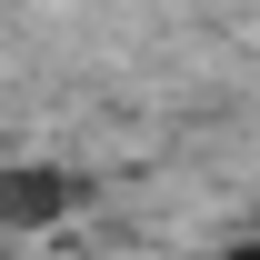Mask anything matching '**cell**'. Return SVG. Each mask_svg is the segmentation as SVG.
Returning <instances> with one entry per match:
<instances>
[{
	"label": "cell",
	"instance_id": "cell-1",
	"mask_svg": "<svg viewBox=\"0 0 260 260\" xmlns=\"http://www.w3.org/2000/svg\"><path fill=\"white\" fill-rule=\"evenodd\" d=\"M80 210V180L50 160H0V240H20V230H50Z\"/></svg>",
	"mask_w": 260,
	"mask_h": 260
},
{
	"label": "cell",
	"instance_id": "cell-2",
	"mask_svg": "<svg viewBox=\"0 0 260 260\" xmlns=\"http://www.w3.org/2000/svg\"><path fill=\"white\" fill-rule=\"evenodd\" d=\"M220 260H260V240H230V250H220Z\"/></svg>",
	"mask_w": 260,
	"mask_h": 260
}]
</instances>
